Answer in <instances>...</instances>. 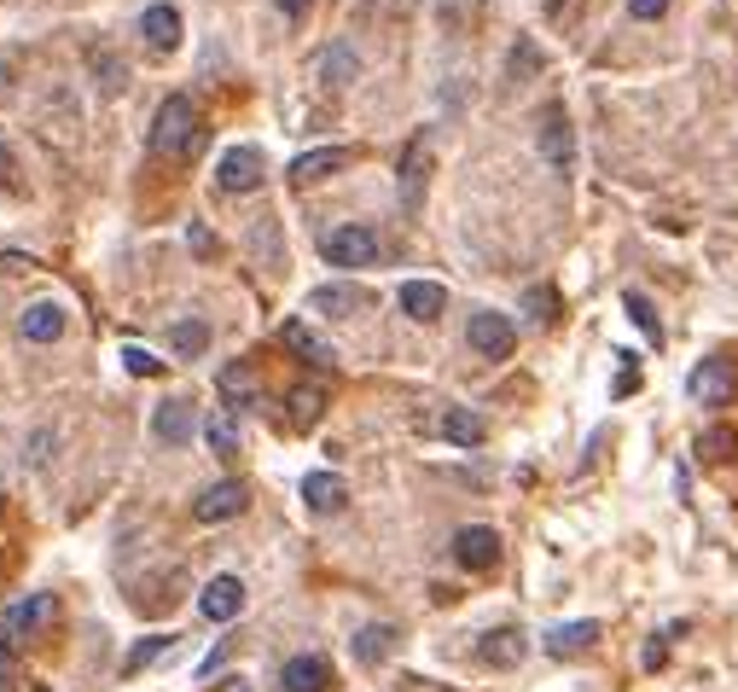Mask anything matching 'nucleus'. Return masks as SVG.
Masks as SVG:
<instances>
[{
    "instance_id": "obj_1",
    "label": "nucleus",
    "mask_w": 738,
    "mask_h": 692,
    "mask_svg": "<svg viewBox=\"0 0 738 692\" xmlns=\"http://www.w3.org/2000/svg\"><path fill=\"white\" fill-rule=\"evenodd\" d=\"M198 146V106L187 94H169L157 106V122H152V152L157 157H187Z\"/></svg>"
},
{
    "instance_id": "obj_2",
    "label": "nucleus",
    "mask_w": 738,
    "mask_h": 692,
    "mask_svg": "<svg viewBox=\"0 0 738 692\" xmlns=\"http://www.w3.org/2000/svg\"><path fill=\"white\" fill-rule=\"evenodd\" d=\"M320 256L332 262V268H366V262H378V233L361 228V221H343L320 239Z\"/></svg>"
},
{
    "instance_id": "obj_3",
    "label": "nucleus",
    "mask_w": 738,
    "mask_h": 692,
    "mask_svg": "<svg viewBox=\"0 0 738 692\" xmlns=\"http://www.w3.org/2000/svg\"><path fill=\"white\" fill-rule=\"evenodd\" d=\"M465 343L483 361H506L511 343H518V326H511L506 315H495V309H477V315H471V326H465Z\"/></svg>"
},
{
    "instance_id": "obj_4",
    "label": "nucleus",
    "mask_w": 738,
    "mask_h": 692,
    "mask_svg": "<svg viewBox=\"0 0 738 692\" xmlns=\"http://www.w3.org/2000/svg\"><path fill=\"white\" fill-rule=\"evenodd\" d=\"M262 169H268V163H262L256 146H233L228 157L216 163V187L221 193H256L262 187Z\"/></svg>"
},
{
    "instance_id": "obj_5",
    "label": "nucleus",
    "mask_w": 738,
    "mask_h": 692,
    "mask_svg": "<svg viewBox=\"0 0 738 692\" xmlns=\"http://www.w3.org/2000/svg\"><path fill=\"white\" fill-rule=\"evenodd\" d=\"M244 506H251V495H244V483H210V488H203V495L192 501V518L198 524H228V518H239L244 513Z\"/></svg>"
},
{
    "instance_id": "obj_6",
    "label": "nucleus",
    "mask_w": 738,
    "mask_h": 692,
    "mask_svg": "<svg viewBox=\"0 0 738 692\" xmlns=\"http://www.w3.org/2000/svg\"><path fill=\"white\" fill-rule=\"evenodd\" d=\"M454 559L465 564V570H495V559H500V536L488 524H465L460 536H454Z\"/></svg>"
},
{
    "instance_id": "obj_7",
    "label": "nucleus",
    "mask_w": 738,
    "mask_h": 692,
    "mask_svg": "<svg viewBox=\"0 0 738 692\" xmlns=\"http://www.w3.org/2000/svg\"><path fill=\"white\" fill-rule=\"evenodd\" d=\"M198 611H203L210 623H233L239 611H244V582H239V576H216V582H203Z\"/></svg>"
},
{
    "instance_id": "obj_8",
    "label": "nucleus",
    "mask_w": 738,
    "mask_h": 692,
    "mask_svg": "<svg viewBox=\"0 0 738 692\" xmlns=\"http://www.w3.org/2000/svg\"><path fill=\"white\" fill-rule=\"evenodd\" d=\"M599 635H605V628L599 623H593V617H582V623H559V628H547V651H552V658H582V651H593V646H599Z\"/></svg>"
},
{
    "instance_id": "obj_9",
    "label": "nucleus",
    "mask_w": 738,
    "mask_h": 692,
    "mask_svg": "<svg viewBox=\"0 0 738 692\" xmlns=\"http://www.w3.org/2000/svg\"><path fill=\"white\" fill-rule=\"evenodd\" d=\"M279 343H285L291 355H302L309 366H338V350L315 332V326H302V320H285V326H279Z\"/></svg>"
},
{
    "instance_id": "obj_10",
    "label": "nucleus",
    "mask_w": 738,
    "mask_h": 692,
    "mask_svg": "<svg viewBox=\"0 0 738 692\" xmlns=\"http://www.w3.org/2000/svg\"><path fill=\"white\" fill-rule=\"evenodd\" d=\"M396 303H401L407 320H437L448 309V292H442L437 279H407L401 292H396Z\"/></svg>"
},
{
    "instance_id": "obj_11",
    "label": "nucleus",
    "mask_w": 738,
    "mask_h": 692,
    "mask_svg": "<svg viewBox=\"0 0 738 692\" xmlns=\"http://www.w3.org/2000/svg\"><path fill=\"white\" fill-rule=\"evenodd\" d=\"M686 391H692V402H704V407H722V402L733 396V366H727V361H704V366H692Z\"/></svg>"
},
{
    "instance_id": "obj_12",
    "label": "nucleus",
    "mask_w": 738,
    "mask_h": 692,
    "mask_svg": "<svg viewBox=\"0 0 738 692\" xmlns=\"http://www.w3.org/2000/svg\"><path fill=\"white\" fill-rule=\"evenodd\" d=\"M541 157H547L559 175L570 169V157H576V140H570V117H564L559 106L541 117Z\"/></svg>"
},
{
    "instance_id": "obj_13",
    "label": "nucleus",
    "mask_w": 738,
    "mask_h": 692,
    "mask_svg": "<svg viewBox=\"0 0 738 692\" xmlns=\"http://www.w3.org/2000/svg\"><path fill=\"white\" fill-rule=\"evenodd\" d=\"M285 692H326L332 686V669H326V658H315V651H302V658H291L279 669Z\"/></svg>"
},
{
    "instance_id": "obj_14",
    "label": "nucleus",
    "mask_w": 738,
    "mask_h": 692,
    "mask_svg": "<svg viewBox=\"0 0 738 692\" xmlns=\"http://www.w3.org/2000/svg\"><path fill=\"white\" fill-rule=\"evenodd\" d=\"M18 332L30 343H58L65 338V309H58V303H30L24 320H18Z\"/></svg>"
},
{
    "instance_id": "obj_15",
    "label": "nucleus",
    "mask_w": 738,
    "mask_h": 692,
    "mask_svg": "<svg viewBox=\"0 0 738 692\" xmlns=\"http://www.w3.org/2000/svg\"><path fill=\"white\" fill-rule=\"evenodd\" d=\"M53 617V594H35V600H18L12 611H7V646H18L24 635H35L41 623Z\"/></svg>"
},
{
    "instance_id": "obj_16",
    "label": "nucleus",
    "mask_w": 738,
    "mask_h": 692,
    "mask_svg": "<svg viewBox=\"0 0 738 692\" xmlns=\"http://www.w3.org/2000/svg\"><path fill=\"white\" fill-rule=\"evenodd\" d=\"M524 651H529L524 628H495V635H483L477 658H483V663H495V669H511V663H524Z\"/></svg>"
},
{
    "instance_id": "obj_17",
    "label": "nucleus",
    "mask_w": 738,
    "mask_h": 692,
    "mask_svg": "<svg viewBox=\"0 0 738 692\" xmlns=\"http://www.w3.org/2000/svg\"><path fill=\"white\" fill-rule=\"evenodd\" d=\"M425 169H430V146H425V134H419L414 146H407V157H401V210H419Z\"/></svg>"
},
{
    "instance_id": "obj_18",
    "label": "nucleus",
    "mask_w": 738,
    "mask_h": 692,
    "mask_svg": "<svg viewBox=\"0 0 738 692\" xmlns=\"http://www.w3.org/2000/svg\"><path fill=\"white\" fill-rule=\"evenodd\" d=\"M216 391H221V402H228V407H251L256 402V373L244 361H228L216 373Z\"/></svg>"
},
{
    "instance_id": "obj_19",
    "label": "nucleus",
    "mask_w": 738,
    "mask_h": 692,
    "mask_svg": "<svg viewBox=\"0 0 738 692\" xmlns=\"http://www.w3.org/2000/svg\"><path fill=\"white\" fill-rule=\"evenodd\" d=\"M302 501H309L315 513H338V506L350 501V488H343L338 472H309V477H302Z\"/></svg>"
},
{
    "instance_id": "obj_20",
    "label": "nucleus",
    "mask_w": 738,
    "mask_h": 692,
    "mask_svg": "<svg viewBox=\"0 0 738 692\" xmlns=\"http://www.w3.org/2000/svg\"><path fill=\"white\" fill-rule=\"evenodd\" d=\"M309 309L315 315H355V309H366V292H355V285H320V292H309Z\"/></svg>"
},
{
    "instance_id": "obj_21",
    "label": "nucleus",
    "mask_w": 738,
    "mask_h": 692,
    "mask_svg": "<svg viewBox=\"0 0 738 692\" xmlns=\"http://www.w3.org/2000/svg\"><path fill=\"white\" fill-rule=\"evenodd\" d=\"M152 431H157L163 442H175V448H180V442L192 437V407H187V402H163L157 414H152Z\"/></svg>"
},
{
    "instance_id": "obj_22",
    "label": "nucleus",
    "mask_w": 738,
    "mask_h": 692,
    "mask_svg": "<svg viewBox=\"0 0 738 692\" xmlns=\"http://www.w3.org/2000/svg\"><path fill=\"white\" fill-rule=\"evenodd\" d=\"M343 163H350V152L343 146H320V152H302L291 163V180H320V175H338Z\"/></svg>"
},
{
    "instance_id": "obj_23",
    "label": "nucleus",
    "mask_w": 738,
    "mask_h": 692,
    "mask_svg": "<svg viewBox=\"0 0 738 692\" xmlns=\"http://www.w3.org/2000/svg\"><path fill=\"white\" fill-rule=\"evenodd\" d=\"M442 437H448V442H460V448H477V442L488 437V425H483V414H471V407H448Z\"/></svg>"
},
{
    "instance_id": "obj_24",
    "label": "nucleus",
    "mask_w": 738,
    "mask_h": 692,
    "mask_svg": "<svg viewBox=\"0 0 738 692\" xmlns=\"http://www.w3.org/2000/svg\"><path fill=\"white\" fill-rule=\"evenodd\" d=\"M285 407H291V425H297V431H309V425L326 414V391H320V384H297V391L285 396Z\"/></svg>"
},
{
    "instance_id": "obj_25",
    "label": "nucleus",
    "mask_w": 738,
    "mask_h": 692,
    "mask_svg": "<svg viewBox=\"0 0 738 692\" xmlns=\"http://www.w3.org/2000/svg\"><path fill=\"white\" fill-rule=\"evenodd\" d=\"M389 646H396V628H389V623H366L355 635V663H384Z\"/></svg>"
},
{
    "instance_id": "obj_26",
    "label": "nucleus",
    "mask_w": 738,
    "mask_h": 692,
    "mask_svg": "<svg viewBox=\"0 0 738 692\" xmlns=\"http://www.w3.org/2000/svg\"><path fill=\"white\" fill-rule=\"evenodd\" d=\"M140 35H146L152 47H175L180 41V12L175 7H152L146 18H140Z\"/></svg>"
},
{
    "instance_id": "obj_27",
    "label": "nucleus",
    "mask_w": 738,
    "mask_h": 692,
    "mask_svg": "<svg viewBox=\"0 0 738 692\" xmlns=\"http://www.w3.org/2000/svg\"><path fill=\"white\" fill-rule=\"evenodd\" d=\"M203 343H210V326H203V320H175V326H169V350H175L180 361H198Z\"/></svg>"
},
{
    "instance_id": "obj_28",
    "label": "nucleus",
    "mask_w": 738,
    "mask_h": 692,
    "mask_svg": "<svg viewBox=\"0 0 738 692\" xmlns=\"http://www.w3.org/2000/svg\"><path fill=\"white\" fill-rule=\"evenodd\" d=\"M203 442H210L221 460H233L239 454V425L228 414H210V419H203Z\"/></svg>"
},
{
    "instance_id": "obj_29",
    "label": "nucleus",
    "mask_w": 738,
    "mask_h": 692,
    "mask_svg": "<svg viewBox=\"0 0 738 692\" xmlns=\"http://www.w3.org/2000/svg\"><path fill=\"white\" fill-rule=\"evenodd\" d=\"M169 646H175L169 635H146V640H134V651L122 658V675H140V669H152V663H157Z\"/></svg>"
},
{
    "instance_id": "obj_30",
    "label": "nucleus",
    "mask_w": 738,
    "mask_h": 692,
    "mask_svg": "<svg viewBox=\"0 0 738 692\" xmlns=\"http://www.w3.org/2000/svg\"><path fill=\"white\" fill-rule=\"evenodd\" d=\"M623 303H628V315H634V326H640V332H646L651 343H663V320H658V309H651V297H640V292H628Z\"/></svg>"
},
{
    "instance_id": "obj_31",
    "label": "nucleus",
    "mask_w": 738,
    "mask_h": 692,
    "mask_svg": "<svg viewBox=\"0 0 738 692\" xmlns=\"http://www.w3.org/2000/svg\"><path fill=\"white\" fill-rule=\"evenodd\" d=\"M320 70H326V81H355L361 65H355V53H350V47H332V53L320 58Z\"/></svg>"
},
{
    "instance_id": "obj_32",
    "label": "nucleus",
    "mask_w": 738,
    "mask_h": 692,
    "mask_svg": "<svg viewBox=\"0 0 738 692\" xmlns=\"http://www.w3.org/2000/svg\"><path fill=\"white\" fill-rule=\"evenodd\" d=\"M733 448H738L733 431H704L698 437V454H709V460H733Z\"/></svg>"
},
{
    "instance_id": "obj_33",
    "label": "nucleus",
    "mask_w": 738,
    "mask_h": 692,
    "mask_svg": "<svg viewBox=\"0 0 738 692\" xmlns=\"http://www.w3.org/2000/svg\"><path fill=\"white\" fill-rule=\"evenodd\" d=\"M122 366H129L134 378H157V373H163V361H157V355H146V350H134V343L122 350Z\"/></svg>"
},
{
    "instance_id": "obj_34",
    "label": "nucleus",
    "mask_w": 738,
    "mask_h": 692,
    "mask_svg": "<svg viewBox=\"0 0 738 692\" xmlns=\"http://www.w3.org/2000/svg\"><path fill=\"white\" fill-rule=\"evenodd\" d=\"M524 309H529V315H536V320H552V309H559V297H552V292H547V285H536V292H529V297H524Z\"/></svg>"
},
{
    "instance_id": "obj_35",
    "label": "nucleus",
    "mask_w": 738,
    "mask_h": 692,
    "mask_svg": "<svg viewBox=\"0 0 738 692\" xmlns=\"http://www.w3.org/2000/svg\"><path fill=\"white\" fill-rule=\"evenodd\" d=\"M663 658H669V635H651L646 651H640V663H646V669H663Z\"/></svg>"
},
{
    "instance_id": "obj_36",
    "label": "nucleus",
    "mask_w": 738,
    "mask_h": 692,
    "mask_svg": "<svg viewBox=\"0 0 738 692\" xmlns=\"http://www.w3.org/2000/svg\"><path fill=\"white\" fill-rule=\"evenodd\" d=\"M628 12H634V18H646V24H651V18H663V12H669V0H628Z\"/></svg>"
},
{
    "instance_id": "obj_37",
    "label": "nucleus",
    "mask_w": 738,
    "mask_h": 692,
    "mask_svg": "<svg viewBox=\"0 0 738 692\" xmlns=\"http://www.w3.org/2000/svg\"><path fill=\"white\" fill-rule=\"evenodd\" d=\"M93 65H99V76H106V88H117V81H122V70H117L111 53H93Z\"/></svg>"
},
{
    "instance_id": "obj_38",
    "label": "nucleus",
    "mask_w": 738,
    "mask_h": 692,
    "mask_svg": "<svg viewBox=\"0 0 738 692\" xmlns=\"http://www.w3.org/2000/svg\"><path fill=\"white\" fill-rule=\"evenodd\" d=\"M187 244H192L198 256H216V239H210V228H192V233H187Z\"/></svg>"
},
{
    "instance_id": "obj_39",
    "label": "nucleus",
    "mask_w": 738,
    "mask_h": 692,
    "mask_svg": "<svg viewBox=\"0 0 738 692\" xmlns=\"http://www.w3.org/2000/svg\"><path fill=\"white\" fill-rule=\"evenodd\" d=\"M7 681H12V646L0 640V692H7Z\"/></svg>"
},
{
    "instance_id": "obj_40",
    "label": "nucleus",
    "mask_w": 738,
    "mask_h": 692,
    "mask_svg": "<svg viewBox=\"0 0 738 692\" xmlns=\"http://www.w3.org/2000/svg\"><path fill=\"white\" fill-rule=\"evenodd\" d=\"M274 7H279V12H291V18H302V12L315 7V0H274Z\"/></svg>"
},
{
    "instance_id": "obj_41",
    "label": "nucleus",
    "mask_w": 738,
    "mask_h": 692,
    "mask_svg": "<svg viewBox=\"0 0 738 692\" xmlns=\"http://www.w3.org/2000/svg\"><path fill=\"white\" fill-rule=\"evenodd\" d=\"M12 268H30V256H18V251H7V256H0V274H12Z\"/></svg>"
},
{
    "instance_id": "obj_42",
    "label": "nucleus",
    "mask_w": 738,
    "mask_h": 692,
    "mask_svg": "<svg viewBox=\"0 0 738 692\" xmlns=\"http://www.w3.org/2000/svg\"><path fill=\"white\" fill-rule=\"evenodd\" d=\"M0 180H12V152L0 146Z\"/></svg>"
},
{
    "instance_id": "obj_43",
    "label": "nucleus",
    "mask_w": 738,
    "mask_h": 692,
    "mask_svg": "<svg viewBox=\"0 0 738 692\" xmlns=\"http://www.w3.org/2000/svg\"><path fill=\"white\" fill-rule=\"evenodd\" d=\"M221 692H251V686H244V681L233 675V681H221Z\"/></svg>"
},
{
    "instance_id": "obj_44",
    "label": "nucleus",
    "mask_w": 738,
    "mask_h": 692,
    "mask_svg": "<svg viewBox=\"0 0 738 692\" xmlns=\"http://www.w3.org/2000/svg\"><path fill=\"white\" fill-rule=\"evenodd\" d=\"M0 88H7V65H0Z\"/></svg>"
},
{
    "instance_id": "obj_45",
    "label": "nucleus",
    "mask_w": 738,
    "mask_h": 692,
    "mask_svg": "<svg viewBox=\"0 0 738 692\" xmlns=\"http://www.w3.org/2000/svg\"><path fill=\"white\" fill-rule=\"evenodd\" d=\"M35 692H53V686H35Z\"/></svg>"
}]
</instances>
